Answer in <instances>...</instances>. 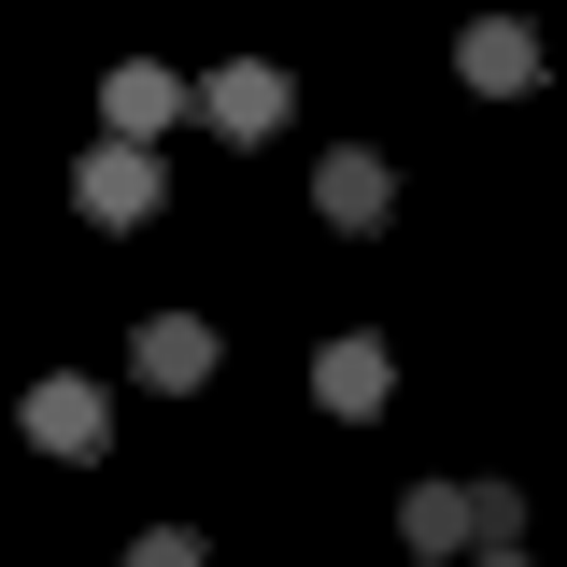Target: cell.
I'll list each match as a JSON object with an SVG mask.
<instances>
[{"label": "cell", "mask_w": 567, "mask_h": 567, "mask_svg": "<svg viewBox=\"0 0 567 567\" xmlns=\"http://www.w3.org/2000/svg\"><path fill=\"white\" fill-rule=\"evenodd\" d=\"M398 554H525V496L511 483H412L398 496Z\"/></svg>", "instance_id": "obj_1"}, {"label": "cell", "mask_w": 567, "mask_h": 567, "mask_svg": "<svg viewBox=\"0 0 567 567\" xmlns=\"http://www.w3.org/2000/svg\"><path fill=\"white\" fill-rule=\"evenodd\" d=\"M14 425H29V454H58V468L114 454V398H100V383H71V369H43V383L14 398Z\"/></svg>", "instance_id": "obj_2"}, {"label": "cell", "mask_w": 567, "mask_h": 567, "mask_svg": "<svg viewBox=\"0 0 567 567\" xmlns=\"http://www.w3.org/2000/svg\"><path fill=\"white\" fill-rule=\"evenodd\" d=\"M156 185H171V156H156V142H85L71 213H85V227H142V213H156Z\"/></svg>", "instance_id": "obj_3"}, {"label": "cell", "mask_w": 567, "mask_h": 567, "mask_svg": "<svg viewBox=\"0 0 567 567\" xmlns=\"http://www.w3.org/2000/svg\"><path fill=\"white\" fill-rule=\"evenodd\" d=\"M284 58H227V71H199V128H227V142H270L284 128Z\"/></svg>", "instance_id": "obj_4"}, {"label": "cell", "mask_w": 567, "mask_h": 567, "mask_svg": "<svg viewBox=\"0 0 567 567\" xmlns=\"http://www.w3.org/2000/svg\"><path fill=\"white\" fill-rule=\"evenodd\" d=\"M312 398H327V412H341V425H369V412H398V354L369 341V327H341V341L312 354Z\"/></svg>", "instance_id": "obj_5"}, {"label": "cell", "mask_w": 567, "mask_h": 567, "mask_svg": "<svg viewBox=\"0 0 567 567\" xmlns=\"http://www.w3.org/2000/svg\"><path fill=\"white\" fill-rule=\"evenodd\" d=\"M171 114H199V85H171L156 58H128V71H100V142H156Z\"/></svg>", "instance_id": "obj_6"}, {"label": "cell", "mask_w": 567, "mask_h": 567, "mask_svg": "<svg viewBox=\"0 0 567 567\" xmlns=\"http://www.w3.org/2000/svg\"><path fill=\"white\" fill-rule=\"evenodd\" d=\"M128 369L156 383V398H185V383H213L227 369V341H213L199 312H142V341H128Z\"/></svg>", "instance_id": "obj_7"}, {"label": "cell", "mask_w": 567, "mask_h": 567, "mask_svg": "<svg viewBox=\"0 0 567 567\" xmlns=\"http://www.w3.org/2000/svg\"><path fill=\"white\" fill-rule=\"evenodd\" d=\"M454 71H468V85H483V100H525V85H539V29H525V14H468V43H454Z\"/></svg>", "instance_id": "obj_8"}, {"label": "cell", "mask_w": 567, "mask_h": 567, "mask_svg": "<svg viewBox=\"0 0 567 567\" xmlns=\"http://www.w3.org/2000/svg\"><path fill=\"white\" fill-rule=\"evenodd\" d=\"M312 213H327V227H383V213H398V171H383L369 142H341V156H312Z\"/></svg>", "instance_id": "obj_9"}, {"label": "cell", "mask_w": 567, "mask_h": 567, "mask_svg": "<svg viewBox=\"0 0 567 567\" xmlns=\"http://www.w3.org/2000/svg\"><path fill=\"white\" fill-rule=\"evenodd\" d=\"M128 567H213V539H199V525H142Z\"/></svg>", "instance_id": "obj_10"}, {"label": "cell", "mask_w": 567, "mask_h": 567, "mask_svg": "<svg viewBox=\"0 0 567 567\" xmlns=\"http://www.w3.org/2000/svg\"><path fill=\"white\" fill-rule=\"evenodd\" d=\"M468 567H525V554H468Z\"/></svg>", "instance_id": "obj_11"}]
</instances>
